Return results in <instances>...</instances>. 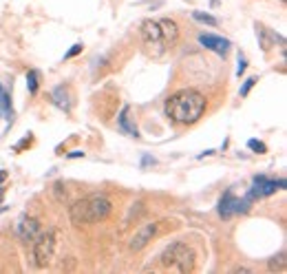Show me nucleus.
<instances>
[{
	"label": "nucleus",
	"mask_w": 287,
	"mask_h": 274,
	"mask_svg": "<svg viewBox=\"0 0 287 274\" xmlns=\"http://www.w3.org/2000/svg\"><path fill=\"white\" fill-rule=\"evenodd\" d=\"M203 111H206V98L195 88H184L166 100V115L175 124H195Z\"/></svg>",
	"instance_id": "nucleus-1"
},
{
	"label": "nucleus",
	"mask_w": 287,
	"mask_h": 274,
	"mask_svg": "<svg viewBox=\"0 0 287 274\" xmlns=\"http://www.w3.org/2000/svg\"><path fill=\"white\" fill-rule=\"evenodd\" d=\"M141 40L146 44L148 53L153 58H159L166 51V42L162 36V27H159L157 20H144L141 22Z\"/></svg>",
	"instance_id": "nucleus-5"
},
{
	"label": "nucleus",
	"mask_w": 287,
	"mask_h": 274,
	"mask_svg": "<svg viewBox=\"0 0 287 274\" xmlns=\"http://www.w3.org/2000/svg\"><path fill=\"white\" fill-rule=\"evenodd\" d=\"M0 113L7 117V122L14 120V111H11V100H9V93L0 86Z\"/></svg>",
	"instance_id": "nucleus-15"
},
{
	"label": "nucleus",
	"mask_w": 287,
	"mask_h": 274,
	"mask_svg": "<svg viewBox=\"0 0 287 274\" xmlns=\"http://www.w3.org/2000/svg\"><path fill=\"white\" fill-rule=\"evenodd\" d=\"M5 179H7V172H5V170H0V181H5Z\"/></svg>",
	"instance_id": "nucleus-24"
},
{
	"label": "nucleus",
	"mask_w": 287,
	"mask_h": 274,
	"mask_svg": "<svg viewBox=\"0 0 287 274\" xmlns=\"http://www.w3.org/2000/svg\"><path fill=\"white\" fill-rule=\"evenodd\" d=\"M117 126H119V131L126 133V135L139 137V131H137V126L130 122V106H124V109H121V113H119V117H117Z\"/></svg>",
	"instance_id": "nucleus-11"
},
{
	"label": "nucleus",
	"mask_w": 287,
	"mask_h": 274,
	"mask_svg": "<svg viewBox=\"0 0 287 274\" xmlns=\"http://www.w3.org/2000/svg\"><path fill=\"white\" fill-rule=\"evenodd\" d=\"M234 206H236V195L232 193V190H228V193L219 199V215L223 217V219H230V217L234 215Z\"/></svg>",
	"instance_id": "nucleus-14"
},
{
	"label": "nucleus",
	"mask_w": 287,
	"mask_h": 274,
	"mask_svg": "<svg viewBox=\"0 0 287 274\" xmlns=\"http://www.w3.org/2000/svg\"><path fill=\"white\" fill-rule=\"evenodd\" d=\"M245 69H247V60H245V55L239 53V66H236V75H243L245 73Z\"/></svg>",
	"instance_id": "nucleus-20"
},
{
	"label": "nucleus",
	"mask_w": 287,
	"mask_h": 274,
	"mask_svg": "<svg viewBox=\"0 0 287 274\" xmlns=\"http://www.w3.org/2000/svg\"><path fill=\"white\" fill-rule=\"evenodd\" d=\"M31 243H33V248H31L33 265L36 267L49 265V261H51L55 254V245H58V230L49 228L47 232H38Z\"/></svg>",
	"instance_id": "nucleus-4"
},
{
	"label": "nucleus",
	"mask_w": 287,
	"mask_h": 274,
	"mask_svg": "<svg viewBox=\"0 0 287 274\" xmlns=\"http://www.w3.org/2000/svg\"><path fill=\"white\" fill-rule=\"evenodd\" d=\"M157 22H159V27H162V36H164L166 47L175 44L177 38H179V29H177V25L170 18H162V20H157Z\"/></svg>",
	"instance_id": "nucleus-13"
},
{
	"label": "nucleus",
	"mask_w": 287,
	"mask_h": 274,
	"mask_svg": "<svg viewBox=\"0 0 287 274\" xmlns=\"http://www.w3.org/2000/svg\"><path fill=\"white\" fill-rule=\"evenodd\" d=\"M157 232V223H144L139 230L135 232V237L130 239V248L132 250H141L144 245L153 239V234Z\"/></svg>",
	"instance_id": "nucleus-9"
},
{
	"label": "nucleus",
	"mask_w": 287,
	"mask_h": 274,
	"mask_svg": "<svg viewBox=\"0 0 287 274\" xmlns=\"http://www.w3.org/2000/svg\"><path fill=\"white\" fill-rule=\"evenodd\" d=\"M0 201H3V193H0Z\"/></svg>",
	"instance_id": "nucleus-25"
},
{
	"label": "nucleus",
	"mask_w": 287,
	"mask_h": 274,
	"mask_svg": "<svg viewBox=\"0 0 287 274\" xmlns=\"http://www.w3.org/2000/svg\"><path fill=\"white\" fill-rule=\"evenodd\" d=\"M256 36H258V40H261V47H263V51H269V49L276 44V40H278L280 44H285V40L280 36H276L274 31H269L267 27H263V25H258L256 22Z\"/></svg>",
	"instance_id": "nucleus-10"
},
{
	"label": "nucleus",
	"mask_w": 287,
	"mask_h": 274,
	"mask_svg": "<svg viewBox=\"0 0 287 274\" xmlns=\"http://www.w3.org/2000/svg\"><path fill=\"white\" fill-rule=\"evenodd\" d=\"M148 164H155V159H153V157H148V155H146V157L141 159V166H148Z\"/></svg>",
	"instance_id": "nucleus-23"
},
{
	"label": "nucleus",
	"mask_w": 287,
	"mask_h": 274,
	"mask_svg": "<svg viewBox=\"0 0 287 274\" xmlns=\"http://www.w3.org/2000/svg\"><path fill=\"white\" fill-rule=\"evenodd\" d=\"M80 51H82V44H73V47L69 49V53L64 55V58H73V55H77V53H80Z\"/></svg>",
	"instance_id": "nucleus-21"
},
{
	"label": "nucleus",
	"mask_w": 287,
	"mask_h": 274,
	"mask_svg": "<svg viewBox=\"0 0 287 274\" xmlns=\"http://www.w3.org/2000/svg\"><path fill=\"white\" fill-rule=\"evenodd\" d=\"M247 148L256 150V153H265V150H267V146H265L263 142H258V139H250V142H247Z\"/></svg>",
	"instance_id": "nucleus-19"
},
{
	"label": "nucleus",
	"mask_w": 287,
	"mask_h": 274,
	"mask_svg": "<svg viewBox=\"0 0 287 274\" xmlns=\"http://www.w3.org/2000/svg\"><path fill=\"white\" fill-rule=\"evenodd\" d=\"M199 42H201V47H206L219 55H228L230 47H232L230 40H225V38H221V36H212V33H201Z\"/></svg>",
	"instance_id": "nucleus-7"
},
{
	"label": "nucleus",
	"mask_w": 287,
	"mask_h": 274,
	"mask_svg": "<svg viewBox=\"0 0 287 274\" xmlns=\"http://www.w3.org/2000/svg\"><path fill=\"white\" fill-rule=\"evenodd\" d=\"M254 186L258 188V193H261V197H269V195H274L276 190H283L287 186L285 179H267L265 175H256L254 177Z\"/></svg>",
	"instance_id": "nucleus-8"
},
{
	"label": "nucleus",
	"mask_w": 287,
	"mask_h": 274,
	"mask_svg": "<svg viewBox=\"0 0 287 274\" xmlns=\"http://www.w3.org/2000/svg\"><path fill=\"white\" fill-rule=\"evenodd\" d=\"M69 157H71V159H75V157H84V153H82V150H73V153H69Z\"/></svg>",
	"instance_id": "nucleus-22"
},
{
	"label": "nucleus",
	"mask_w": 287,
	"mask_h": 274,
	"mask_svg": "<svg viewBox=\"0 0 287 274\" xmlns=\"http://www.w3.org/2000/svg\"><path fill=\"white\" fill-rule=\"evenodd\" d=\"M192 18L199 20V22H206V25H210V27H217L219 25V20L214 18V16L203 14V11H192Z\"/></svg>",
	"instance_id": "nucleus-17"
},
{
	"label": "nucleus",
	"mask_w": 287,
	"mask_h": 274,
	"mask_svg": "<svg viewBox=\"0 0 287 274\" xmlns=\"http://www.w3.org/2000/svg\"><path fill=\"white\" fill-rule=\"evenodd\" d=\"M110 212V199L104 197V195H91L86 199H80L71 206V221L75 226H82V223H95L106 219Z\"/></svg>",
	"instance_id": "nucleus-2"
},
{
	"label": "nucleus",
	"mask_w": 287,
	"mask_h": 274,
	"mask_svg": "<svg viewBox=\"0 0 287 274\" xmlns=\"http://www.w3.org/2000/svg\"><path fill=\"white\" fill-rule=\"evenodd\" d=\"M38 80H40V73H38L36 69H31L29 73H27V88H29V93H31V95H36V93H38V84H40Z\"/></svg>",
	"instance_id": "nucleus-16"
},
{
	"label": "nucleus",
	"mask_w": 287,
	"mask_h": 274,
	"mask_svg": "<svg viewBox=\"0 0 287 274\" xmlns=\"http://www.w3.org/2000/svg\"><path fill=\"white\" fill-rule=\"evenodd\" d=\"M254 84H256V77H247V80H245V82H243L241 91H239V93H241V98H245V95H247V93H250V88H252Z\"/></svg>",
	"instance_id": "nucleus-18"
},
{
	"label": "nucleus",
	"mask_w": 287,
	"mask_h": 274,
	"mask_svg": "<svg viewBox=\"0 0 287 274\" xmlns=\"http://www.w3.org/2000/svg\"><path fill=\"white\" fill-rule=\"evenodd\" d=\"M51 100H53V104L58 106V109H62L69 113L71 111V91H69V86H58V88H53V93H51Z\"/></svg>",
	"instance_id": "nucleus-12"
},
{
	"label": "nucleus",
	"mask_w": 287,
	"mask_h": 274,
	"mask_svg": "<svg viewBox=\"0 0 287 274\" xmlns=\"http://www.w3.org/2000/svg\"><path fill=\"white\" fill-rule=\"evenodd\" d=\"M162 263L177 272H190L195 270V252L186 243L175 241L162 252Z\"/></svg>",
	"instance_id": "nucleus-3"
},
{
	"label": "nucleus",
	"mask_w": 287,
	"mask_h": 274,
	"mask_svg": "<svg viewBox=\"0 0 287 274\" xmlns=\"http://www.w3.org/2000/svg\"><path fill=\"white\" fill-rule=\"evenodd\" d=\"M16 232H18V237L22 239L25 243H29L36 239V234L40 232V223H38L36 217H20L18 226H16Z\"/></svg>",
	"instance_id": "nucleus-6"
}]
</instances>
